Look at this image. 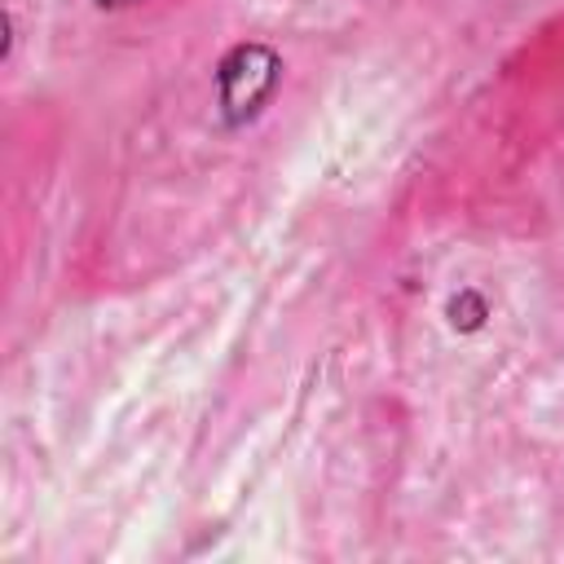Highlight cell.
<instances>
[{
	"label": "cell",
	"mask_w": 564,
	"mask_h": 564,
	"mask_svg": "<svg viewBox=\"0 0 564 564\" xmlns=\"http://www.w3.org/2000/svg\"><path fill=\"white\" fill-rule=\"evenodd\" d=\"M282 84V57L278 48L260 44V40H242L234 44L220 62H216V106H220V123L225 128H247L251 119H260V110L273 101Z\"/></svg>",
	"instance_id": "1"
},
{
	"label": "cell",
	"mask_w": 564,
	"mask_h": 564,
	"mask_svg": "<svg viewBox=\"0 0 564 564\" xmlns=\"http://www.w3.org/2000/svg\"><path fill=\"white\" fill-rule=\"evenodd\" d=\"M485 313H489V308H485V300H480L476 291H463L458 300H449V322L463 326V330H476V326L485 322Z\"/></svg>",
	"instance_id": "2"
},
{
	"label": "cell",
	"mask_w": 564,
	"mask_h": 564,
	"mask_svg": "<svg viewBox=\"0 0 564 564\" xmlns=\"http://www.w3.org/2000/svg\"><path fill=\"white\" fill-rule=\"evenodd\" d=\"M101 9H123V4H137V0H97Z\"/></svg>",
	"instance_id": "3"
}]
</instances>
